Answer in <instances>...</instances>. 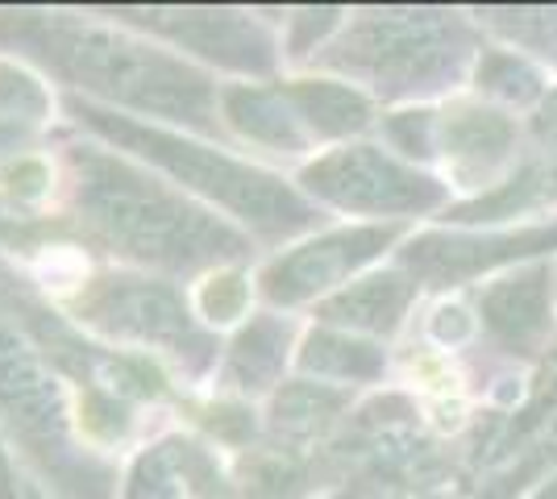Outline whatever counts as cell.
I'll list each match as a JSON object with an SVG mask.
<instances>
[{"label": "cell", "mask_w": 557, "mask_h": 499, "mask_svg": "<svg viewBox=\"0 0 557 499\" xmlns=\"http://www.w3.org/2000/svg\"><path fill=\"white\" fill-rule=\"evenodd\" d=\"M221 129L230 146H250L258 154H278V159H300L312 150V138L278 92V84H250V79H230L221 84Z\"/></svg>", "instance_id": "7c38bea8"}, {"label": "cell", "mask_w": 557, "mask_h": 499, "mask_svg": "<svg viewBox=\"0 0 557 499\" xmlns=\"http://www.w3.org/2000/svg\"><path fill=\"white\" fill-rule=\"evenodd\" d=\"M296 350H300V329L292 316L267 309L255 312L246 325H237L233 337L221 350V362H216V375H212V391L216 396H233V400H271L278 387H283V375L287 366H296Z\"/></svg>", "instance_id": "8fae6325"}, {"label": "cell", "mask_w": 557, "mask_h": 499, "mask_svg": "<svg viewBox=\"0 0 557 499\" xmlns=\"http://www.w3.org/2000/svg\"><path fill=\"white\" fill-rule=\"evenodd\" d=\"M554 279L545 266L520 271L511 279H499L483 291V325L491 337H499L511 350H533L536 341L549 333V296Z\"/></svg>", "instance_id": "ac0fdd59"}, {"label": "cell", "mask_w": 557, "mask_h": 499, "mask_svg": "<svg viewBox=\"0 0 557 499\" xmlns=\"http://www.w3.org/2000/svg\"><path fill=\"white\" fill-rule=\"evenodd\" d=\"M296 184L321 209L379 216V221L420 216L445 204V184L371 142H346L317 154L312 163L300 166Z\"/></svg>", "instance_id": "ba28073f"}, {"label": "cell", "mask_w": 557, "mask_h": 499, "mask_svg": "<svg viewBox=\"0 0 557 499\" xmlns=\"http://www.w3.org/2000/svg\"><path fill=\"white\" fill-rule=\"evenodd\" d=\"M63 113L75 125V134H88L96 142L113 146L116 154L159 171L191 200L209 204L212 213L246 229L258 246H283L321 225V204H312L300 184H287L271 166L237 154L233 146L125 117L67 92H63Z\"/></svg>", "instance_id": "3957f363"}, {"label": "cell", "mask_w": 557, "mask_h": 499, "mask_svg": "<svg viewBox=\"0 0 557 499\" xmlns=\"http://www.w3.org/2000/svg\"><path fill=\"white\" fill-rule=\"evenodd\" d=\"M387 366L383 346L358 333L333 329V325H317L300 337L296 350V375L300 379H317L329 387H354V383H374Z\"/></svg>", "instance_id": "d6986e66"}, {"label": "cell", "mask_w": 557, "mask_h": 499, "mask_svg": "<svg viewBox=\"0 0 557 499\" xmlns=\"http://www.w3.org/2000/svg\"><path fill=\"white\" fill-rule=\"evenodd\" d=\"M417 296L412 275H404L399 266L392 271H371L346 284L337 296H329L317 304V325H333V329L358 333V337H387L399 329L404 312Z\"/></svg>", "instance_id": "9a60e30c"}, {"label": "cell", "mask_w": 557, "mask_h": 499, "mask_svg": "<svg viewBox=\"0 0 557 499\" xmlns=\"http://www.w3.org/2000/svg\"><path fill=\"white\" fill-rule=\"evenodd\" d=\"M437 150L454 163V175L466 184H483L516 150V125L495 109L462 104L437 117Z\"/></svg>", "instance_id": "2e32d148"}, {"label": "cell", "mask_w": 557, "mask_h": 499, "mask_svg": "<svg viewBox=\"0 0 557 499\" xmlns=\"http://www.w3.org/2000/svg\"><path fill=\"white\" fill-rule=\"evenodd\" d=\"M230 471L237 499H304L321 478L317 458L275 441H258L250 450H242Z\"/></svg>", "instance_id": "ffe728a7"}, {"label": "cell", "mask_w": 557, "mask_h": 499, "mask_svg": "<svg viewBox=\"0 0 557 499\" xmlns=\"http://www.w3.org/2000/svg\"><path fill=\"white\" fill-rule=\"evenodd\" d=\"M541 250H557V225L549 229H516V234H420L399 250V271L412 275V284L449 287L462 279H479L491 266L529 259Z\"/></svg>", "instance_id": "30bf717a"}, {"label": "cell", "mask_w": 557, "mask_h": 499, "mask_svg": "<svg viewBox=\"0 0 557 499\" xmlns=\"http://www.w3.org/2000/svg\"><path fill=\"white\" fill-rule=\"evenodd\" d=\"M100 13L163 42L209 75L230 72L233 79L275 84L283 47H278L275 29L258 22L255 13H242V9H129V4L100 9Z\"/></svg>", "instance_id": "52a82bcc"}, {"label": "cell", "mask_w": 557, "mask_h": 499, "mask_svg": "<svg viewBox=\"0 0 557 499\" xmlns=\"http://www.w3.org/2000/svg\"><path fill=\"white\" fill-rule=\"evenodd\" d=\"M0 54L38 67L54 88L100 109L230 146L216 75L100 9H0Z\"/></svg>", "instance_id": "7a4b0ae2"}, {"label": "cell", "mask_w": 557, "mask_h": 499, "mask_svg": "<svg viewBox=\"0 0 557 499\" xmlns=\"http://www.w3.org/2000/svg\"><path fill=\"white\" fill-rule=\"evenodd\" d=\"M63 163L59 216L104 266H129L175 284H196L216 266H246L258 241L191 200L159 171L116 154L88 134L54 142Z\"/></svg>", "instance_id": "6da1fadb"}, {"label": "cell", "mask_w": 557, "mask_h": 499, "mask_svg": "<svg viewBox=\"0 0 557 499\" xmlns=\"http://www.w3.org/2000/svg\"><path fill=\"white\" fill-rule=\"evenodd\" d=\"M0 428L25 478L50 499H116L125 462L79 433V391L0 312Z\"/></svg>", "instance_id": "277c9868"}, {"label": "cell", "mask_w": 557, "mask_h": 499, "mask_svg": "<svg viewBox=\"0 0 557 499\" xmlns=\"http://www.w3.org/2000/svg\"><path fill=\"white\" fill-rule=\"evenodd\" d=\"M387 138L408 159H433V150H437V117L433 113H395L387 121Z\"/></svg>", "instance_id": "d4e9b609"}, {"label": "cell", "mask_w": 557, "mask_h": 499, "mask_svg": "<svg viewBox=\"0 0 557 499\" xmlns=\"http://www.w3.org/2000/svg\"><path fill=\"white\" fill-rule=\"evenodd\" d=\"M25 499H50V496H47V491H42V487H34V483L25 478Z\"/></svg>", "instance_id": "83f0119b"}, {"label": "cell", "mask_w": 557, "mask_h": 499, "mask_svg": "<svg viewBox=\"0 0 557 499\" xmlns=\"http://www.w3.org/2000/svg\"><path fill=\"white\" fill-rule=\"evenodd\" d=\"M536 134H541L545 146H554V154H557V92L545 100V109H541V117H536Z\"/></svg>", "instance_id": "4316f807"}, {"label": "cell", "mask_w": 557, "mask_h": 499, "mask_svg": "<svg viewBox=\"0 0 557 499\" xmlns=\"http://www.w3.org/2000/svg\"><path fill=\"white\" fill-rule=\"evenodd\" d=\"M479 88L495 100H508V104H529L536 96L545 92V84H541V75L524 63V59H516L508 50H487L483 54V63H479Z\"/></svg>", "instance_id": "603a6c76"}, {"label": "cell", "mask_w": 557, "mask_h": 499, "mask_svg": "<svg viewBox=\"0 0 557 499\" xmlns=\"http://www.w3.org/2000/svg\"><path fill=\"white\" fill-rule=\"evenodd\" d=\"M79 329L109 350L159 358L180 383H205L221 362V333L200 325L187 287L129 266H100L63 304Z\"/></svg>", "instance_id": "5b68a950"}, {"label": "cell", "mask_w": 557, "mask_h": 499, "mask_svg": "<svg viewBox=\"0 0 557 499\" xmlns=\"http://www.w3.org/2000/svg\"><path fill=\"white\" fill-rule=\"evenodd\" d=\"M63 96L38 67L13 54H0V163L38 150V142L54 129Z\"/></svg>", "instance_id": "5bb4252c"}, {"label": "cell", "mask_w": 557, "mask_h": 499, "mask_svg": "<svg viewBox=\"0 0 557 499\" xmlns=\"http://www.w3.org/2000/svg\"><path fill=\"white\" fill-rule=\"evenodd\" d=\"M395 238H399V225H383V221L321 229V234L278 250L258 266V296L275 312H292L304 309V304L317 309L321 300L337 296L349 279H358Z\"/></svg>", "instance_id": "9c48e42d"}, {"label": "cell", "mask_w": 557, "mask_h": 499, "mask_svg": "<svg viewBox=\"0 0 557 499\" xmlns=\"http://www.w3.org/2000/svg\"><path fill=\"white\" fill-rule=\"evenodd\" d=\"M470 38L454 13L429 9H387V13H358L342 25V34L317 59L367 79L383 96H420L445 88L462 72Z\"/></svg>", "instance_id": "8992f818"}, {"label": "cell", "mask_w": 557, "mask_h": 499, "mask_svg": "<svg viewBox=\"0 0 557 499\" xmlns=\"http://www.w3.org/2000/svg\"><path fill=\"white\" fill-rule=\"evenodd\" d=\"M278 92L296 109L312 142H342L362 134L374 121V104L362 88L333 75H308V79H278Z\"/></svg>", "instance_id": "e0dca14e"}, {"label": "cell", "mask_w": 557, "mask_h": 499, "mask_svg": "<svg viewBox=\"0 0 557 499\" xmlns=\"http://www.w3.org/2000/svg\"><path fill=\"white\" fill-rule=\"evenodd\" d=\"M557 200V163H529L520 166L511 179L495 184L491 191L474 196L470 204L454 209V221H508V216L536 213Z\"/></svg>", "instance_id": "44dd1931"}, {"label": "cell", "mask_w": 557, "mask_h": 499, "mask_svg": "<svg viewBox=\"0 0 557 499\" xmlns=\"http://www.w3.org/2000/svg\"><path fill=\"white\" fill-rule=\"evenodd\" d=\"M346 22H349L346 9H300V13H292V17H287V29H292V34H287V54H292V59H304L308 50L321 54V50L333 42L329 34H337Z\"/></svg>", "instance_id": "cb8c5ba5"}, {"label": "cell", "mask_w": 557, "mask_h": 499, "mask_svg": "<svg viewBox=\"0 0 557 499\" xmlns=\"http://www.w3.org/2000/svg\"><path fill=\"white\" fill-rule=\"evenodd\" d=\"M0 499H25V471L0 428Z\"/></svg>", "instance_id": "484cf974"}, {"label": "cell", "mask_w": 557, "mask_h": 499, "mask_svg": "<svg viewBox=\"0 0 557 499\" xmlns=\"http://www.w3.org/2000/svg\"><path fill=\"white\" fill-rule=\"evenodd\" d=\"M258 287L255 275L246 266H216L209 275H200L196 284H187V300H191V312L200 316V325L212 333H225L246 325L255 312Z\"/></svg>", "instance_id": "7402d4cb"}, {"label": "cell", "mask_w": 557, "mask_h": 499, "mask_svg": "<svg viewBox=\"0 0 557 499\" xmlns=\"http://www.w3.org/2000/svg\"><path fill=\"white\" fill-rule=\"evenodd\" d=\"M329 499H349V496H329Z\"/></svg>", "instance_id": "f1b7e54d"}, {"label": "cell", "mask_w": 557, "mask_h": 499, "mask_svg": "<svg viewBox=\"0 0 557 499\" xmlns=\"http://www.w3.org/2000/svg\"><path fill=\"white\" fill-rule=\"evenodd\" d=\"M349 416V391L317 379H287L262 412V441L287 450H312Z\"/></svg>", "instance_id": "4fadbf2b"}]
</instances>
